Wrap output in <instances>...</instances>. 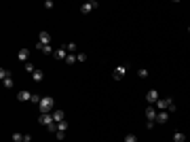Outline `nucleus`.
Returning <instances> with one entry per match:
<instances>
[{
  "instance_id": "1",
  "label": "nucleus",
  "mask_w": 190,
  "mask_h": 142,
  "mask_svg": "<svg viewBox=\"0 0 190 142\" xmlns=\"http://www.w3.org/2000/svg\"><path fill=\"white\" fill-rule=\"evenodd\" d=\"M38 108H40V115H51V112L55 110V100H53L51 95H45V98L40 100Z\"/></svg>"
},
{
  "instance_id": "2",
  "label": "nucleus",
  "mask_w": 190,
  "mask_h": 142,
  "mask_svg": "<svg viewBox=\"0 0 190 142\" xmlns=\"http://www.w3.org/2000/svg\"><path fill=\"white\" fill-rule=\"evenodd\" d=\"M97 6H99V4H97L95 0H91V2H85V4L80 6V13H83V15H87V13H91V11H93V9H97Z\"/></svg>"
},
{
  "instance_id": "3",
  "label": "nucleus",
  "mask_w": 190,
  "mask_h": 142,
  "mask_svg": "<svg viewBox=\"0 0 190 142\" xmlns=\"http://www.w3.org/2000/svg\"><path fill=\"white\" fill-rule=\"evenodd\" d=\"M146 100H148V104H156L161 98H158V91L156 89H150L148 94H146Z\"/></svg>"
},
{
  "instance_id": "4",
  "label": "nucleus",
  "mask_w": 190,
  "mask_h": 142,
  "mask_svg": "<svg viewBox=\"0 0 190 142\" xmlns=\"http://www.w3.org/2000/svg\"><path fill=\"white\" fill-rule=\"evenodd\" d=\"M125 72H127V68H125V66H116V68H114V72H112L114 81H120V79L125 76Z\"/></svg>"
},
{
  "instance_id": "5",
  "label": "nucleus",
  "mask_w": 190,
  "mask_h": 142,
  "mask_svg": "<svg viewBox=\"0 0 190 142\" xmlns=\"http://www.w3.org/2000/svg\"><path fill=\"white\" fill-rule=\"evenodd\" d=\"M51 115H53V121H55V123H61V121H66V119H63L66 115H63V110H61V108H55Z\"/></svg>"
},
{
  "instance_id": "6",
  "label": "nucleus",
  "mask_w": 190,
  "mask_h": 142,
  "mask_svg": "<svg viewBox=\"0 0 190 142\" xmlns=\"http://www.w3.org/2000/svg\"><path fill=\"white\" fill-rule=\"evenodd\" d=\"M51 41H53V38H51L49 32H40V34H38V43H40V45H51Z\"/></svg>"
},
{
  "instance_id": "7",
  "label": "nucleus",
  "mask_w": 190,
  "mask_h": 142,
  "mask_svg": "<svg viewBox=\"0 0 190 142\" xmlns=\"http://www.w3.org/2000/svg\"><path fill=\"white\" fill-rule=\"evenodd\" d=\"M66 57H68V51H66V47L55 49V59H63V62H66Z\"/></svg>"
},
{
  "instance_id": "8",
  "label": "nucleus",
  "mask_w": 190,
  "mask_h": 142,
  "mask_svg": "<svg viewBox=\"0 0 190 142\" xmlns=\"http://www.w3.org/2000/svg\"><path fill=\"white\" fill-rule=\"evenodd\" d=\"M38 123L40 125H51L53 123V115H40L38 117Z\"/></svg>"
},
{
  "instance_id": "9",
  "label": "nucleus",
  "mask_w": 190,
  "mask_h": 142,
  "mask_svg": "<svg viewBox=\"0 0 190 142\" xmlns=\"http://www.w3.org/2000/svg\"><path fill=\"white\" fill-rule=\"evenodd\" d=\"M169 102H171V98H165V100H158V102H156V110H167V106H169Z\"/></svg>"
},
{
  "instance_id": "10",
  "label": "nucleus",
  "mask_w": 190,
  "mask_h": 142,
  "mask_svg": "<svg viewBox=\"0 0 190 142\" xmlns=\"http://www.w3.org/2000/svg\"><path fill=\"white\" fill-rule=\"evenodd\" d=\"M156 121H158V123H167V121H169V112H167V110L156 112Z\"/></svg>"
},
{
  "instance_id": "11",
  "label": "nucleus",
  "mask_w": 190,
  "mask_h": 142,
  "mask_svg": "<svg viewBox=\"0 0 190 142\" xmlns=\"http://www.w3.org/2000/svg\"><path fill=\"white\" fill-rule=\"evenodd\" d=\"M36 49H38V51H42V53H47V55H51V53H55L51 45H40V43H36Z\"/></svg>"
},
{
  "instance_id": "12",
  "label": "nucleus",
  "mask_w": 190,
  "mask_h": 142,
  "mask_svg": "<svg viewBox=\"0 0 190 142\" xmlns=\"http://www.w3.org/2000/svg\"><path fill=\"white\" fill-rule=\"evenodd\" d=\"M146 119H148V121H154V119H156V108H154V106L146 108Z\"/></svg>"
},
{
  "instance_id": "13",
  "label": "nucleus",
  "mask_w": 190,
  "mask_h": 142,
  "mask_svg": "<svg viewBox=\"0 0 190 142\" xmlns=\"http://www.w3.org/2000/svg\"><path fill=\"white\" fill-rule=\"evenodd\" d=\"M17 57H19V62H25V64H28V57H30V51H28V49H21V51L17 53Z\"/></svg>"
},
{
  "instance_id": "14",
  "label": "nucleus",
  "mask_w": 190,
  "mask_h": 142,
  "mask_svg": "<svg viewBox=\"0 0 190 142\" xmlns=\"http://www.w3.org/2000/svg\"><path fill=\"white\" fill-rule=\"evenodd\" d=\"M30 98H32L30 91H19V94H17V100H19V102H30Z\"/></svg>"
},
{
  "instance_id": "15",
  "label": "nucleus",
  "mask_w": 190,
  "mask_h": 142,
  "mask_svg": "<svg viewBox=\"0 0 190 142\" xmlns=\"http://www.w3.org/2000/svg\"><path fill=\"white\" fill-rule=\"evenodd\" d=\"M173 142H186V134L184 132H175L173 134Z\"/></svg>"
},
{
  "instance_id": "16",
  "label": "nucleus",
  "mask_w": 190,
  "mask_h": 142,
  "mask_svg": "<svg viewBox=\"0 0 190 142\" xmlns=\"http://www.w3.org/2000/svg\"><path fill=\"white\" fill-rule=\"evenodd\" d=\"M76 62H78V57H76L74 53H68V57H66V64H68V66H74Z\"/></svg>"
},
{
  "instance_id": "17",
  "label": "nucleus",
  "mask_w": 190,
  "mask_h": 142,
  "mask_svg": "<svg viewBox=\"0 0 190 142\" xmlns=\"http://www.w3.org/2000/svg\"><path fill=\"white\" fill-rule=\"evenodd\" d=\"M6 79H11V70L0 68V81H6Z\"/></svg>"
},
{
  "instance_id": "18",
  "label": "nucleus",
  "mask_w": 190,
  "mask_h": 142,
  "mask_svg": "<svg viewBox=\"0 0 190 142\" xmlns=\"http://www.w3.org/2000/svg\"><path fill=\"white\" fill-rule=\"evenodd\" d=\"M32 79H34V81H36V83H40V81H42V79H45V74H42V70H38V68H36V72H34V74H32Z\"/></svg>"
},
{
  "instance_id": "19",
  "label": "nucleus",
  "mask_w": 190,
  "mask_h": 142,
  "mask_svg": "<svg viewBox=\"0 0 190 142\" xmlns=\"http://www.w3.org/2000/svg\"><path fill=\"white\" fill-rule=\"evenodd\" d=\"M63 47H66V51H68V53H74V51H76V43H66Z\"/></svg>"
},
{
  "instance_id": "20",
  "label": "nucleus",
  "mask_w": 190,
  "mask_h": 142,
  "mask_svg": "<svg viewBox=\"0 0 190 142\" xmlns=\"http://www.w3.org/2000/svg\"><path fill=\"white\" fill-rule=\"evenodd\" d=\"M68 127H70V125H68V121H61V123H57V130H59V132H66Z\"/></svg>"
},
{
  "instance_id": "21",
  "label": "nucleus",
  "mask_w": 190,
  "mask_h": 142,
  "mask_svg": "<svg viewBox=\"0 0 190 142\" xmlns=\"http://www.w3.org/2000/svg\"><path fill=\"white\" fill-rule=\"evenodd\" d=\"M2 85H4L6 89H13V85H15V83H13V79H6V81H2Z\"/></svg>"
},
{
  "instance_id": "22",
  "label": "nucleus",
  "mask_w": 190,
  "mask_h": 142,
  "mask_svg": "<svg viewBox=\"0 0 190 142\" xmlns=\"http://www.w3.org/2000/svg\"><path fill=\"white\" fill-rule=\"evenodd\" d=\"M40 100H42V98H40V95H36V94H32V98H30V102H32V104H40Z\"/></svg>"
},
{
  "instance_id": "23",
  "label": "nucleus",
  "mask_w": 190,
  "mask_h": 142,
  "mask_svg": "<svg viewBox=\"0 0 190 142\" xmlns=\"http://www.w3.org/2000/svg\"><path fill=\"white\" fill-rule=\"evenodd\" d=\"M25 70H28V72H32V74L36 72V68H34V64H32V62H28V64H25Z\"/></svg>"
},
{
  "instance_id": "24",
  "label": "nucleus",
  "mask_w": 190,
  "mask_h": 142,
  "mask_svg": "<svg viewBox=\"0 0 190 142\" xmlns=\"http://www.w3.org/2000/svg\"><path fill=\"white\" fill-rule=\"evenodd\" d=\"M55 138L63 142V138H66V132H59V130H57V132H55Z\"/></svg>"
},
{
  "instance_id": "25",
  "label": "nucleus",
  "mask_w": 190,
  "mask_h": 142,
  "mask_svg": "<svg viewBox=\"0 0 190 142\" xmlns=\"http://www.w3.org/2000/svg\"><path fill=\"white\" fill-rule=\"evenodd\" d=\"M13 140L15 142H23V136H21L19 132H15V134H13Z\"/></svg>"
},
{
  "instance_id": "26",
  "label": "nucleus",
  "mask_w": 190,
  "mask_h": 142,
  "mask_svg": "<svg viewBox=\"0 0 190 142\" xmlns=\"http://www.w3.org/2000/svg\"><path fill=\"white\" fill-rule=\"evenodd\" d=\"M125 142H137V136H135V134H129V136L125 138Z\"/></svg>"
},
{
  "instance_id": "27",
  "label": "nucleus",
  "mask_w": 190,
  "mask_h": 142,
  "mask_svg": "<svg viewBox=\"0 0 190 142\" xmlns=\"http://www.w3.org/2000/svg\"><path fill=\"white\" fill-rule=\"evenodd\" d=\"M137 74H140V79H146V76H148V70L142 68V70H137Z\"/></svg>"
},
{
  "instance_id": "28",
  "label": "nucleus",
  "mask_w": 190,
  "mask_h": 142,
  "mask_svg": "<svg viewBox=\"0 0 190 142\" xmlns=\"http://www.w3.org/2000/svg\"><path fill=\"white\" fill-rule=\"evenodd\" d=\"M167 112H175V104H173V100L169 102V106H167Z\"/></svg>"
},
{
  "instance_id": "29",
  "label": "nucleus",
  "mask_w": 190,
  "mask_h": 142,
  "mask_svg": "<svg viewBox=\"0 0 190 142\" xmlns=\"http://www.w3.org/2000/svg\"><path fill=\"white\" fill-rule=\"evenodd\" d=\"M76 57H78V62H87V53H78Z\"/></svg>"
},
{
  "instance_id": "30",
  "label": "nucleus",
  "mask_w": 190,
  "mask_h": 142,
  "mask_svg": "<svg viewBox=\"0 0 190 142\" xmlns=\"http://www.w3.org/2000/svg\"><path fill=\"white\" fill-rule=\"evenodd\" d=\"M45 9H53V0H47V2H45Z\"/></svg>"
},
{
  "instance_id": "31",
  "label": "nucleus",
  "mask_w": 190,
  "mask_h": 142,
  "mask_svg": "<svg viewBox=\"0 0 190 142\" xmlns=\"http://www.w3.org/2000/svg\"><path fill=\"white\" fill-rule=\"evenodd\" d=\"M188 32H190V28H188Z\"/></svg>"
}]
</instances>
